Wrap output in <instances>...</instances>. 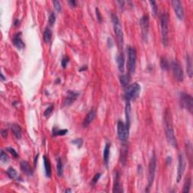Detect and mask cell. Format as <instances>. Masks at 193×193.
Returning <instances> with one entry per match:
<instances>
[{
  "label": "cell",
  "instance_id": "1",
  "mask_svg": "<svg viewBox=\"0 0 193 193\" xmlns=\"http://www.w3.org/2000/svg\"><path fill=\"white\" fill-rule=\"evenodd\" d=\"M164 130H165V135L168 143L173 146V148H177V141L176 139L174 130L173 127V121H172L171 112L169 108H167L164 115Z\"/></svg>",
  "mask_w": 193,
  "mask_h": 193
},
{
  "label": "cell",
  "instance_id": "2",
  "mask_svg": "<svg viewBox=\"0 0 193 193\" xmlns=\"http://www.w3.org/2000/svg\"><path fill=\"white\" fill-rule=\"evenodd\" d=\"M168 19L169 15L167 12H164L161 15V40L164 46L168 45Z\"/></svg>",
  "mask_w": 193,
  "mask_h": 193
},
{
  "label": "cell",
  "instance_id": "3",
  "mask_svg": "<svg viewBox=\"0 0 193 193\" xmlns=\"http://www.w3.org/2000/svg\"><path fill=\"white\" fill-rule=\"evenodd\" d=\"M140 85L137 82L128 85L125 93V97L127 102L134 100L136 98H138L140 93Z\"/></svg>",
  "mask_w": 193,
  "mask_h": 193
},
{
  "label": "cell",
  "instance_id": "4",
  "mask_svg": "<svg viewBox=\"0 0 193 193\" xmlns=\"http://www.w3.org/2000/svg\"><path fill=\"white\" fill-rule=\"evenodd\" d=\"M112 24H113V27H114V32L116 33V38H117L118 42L121 47L123 46V44H124V36H123V31L121 29V26L120 24V21H119V18H118L117 15L113 14L112 15Z\"/></svg>",
  "mask_w": 193,
  "mask_h": 193
},
{
  "label": "cell",
  "instance_id": "5",
  "mask_svg": "<svg viewBox=\"0 0 193 193\" xmlns=\"http://www.w3.org/2000/svg\"><path fill=\"white\" fill-rule=\"evenodd\" d=\"M128 70L131 73H134L136 69V60H137V52L134 48H128Z\"/></svg>",
  "mask_w": 193,
  "mask_h": 193
},
{
  "label": "cell",
  "instance_id": "6",
  "mask_svg": "<svg viewBox=\"0 0 193 193\" xmlns=\"http://www.w3.org/2000/svg\"><path fill=\"white\" fill-rule=\"evenodd\" d=\"M155 169H156V158H155V153L152 154V156L151 157L149 161V175H148V186H147V192L149 191V189H150L153 183L154 179H155Z\"/></svg>",
  "mask_w": 193,
  "mask_h": 193
},
{
  "label": "cell",
  "instance_id": "7",
  "mask_svg": "<svg viewBox=\"0 0 193 193\" xmlns=\"http://www.w3.org/2000/svg\"><path fill=\"white\" fill-rule=\"evenodd\" d=\"M180 105L183 108L186 109L191 113L192 112L193 99L191 95L186 94V93H180Z\"/></svg>",
  "mask_w": 193,
  "mask_h": 193
},
{
  "label": "cell",
  "instance_id": "8",
  "mask_svg": "<svg viewBox=\"0 0 193 193\" xmlns=\"http://www.w3.org/2000/svg\"><path fill=\"white\" fill-rule=\"evenodd\" d=\"M117 131L119 138L121 141H126L129 136V127L121 121H119L117 125Z\"/></svg>",
  "mask_w": 193,
  "mask_h": 193
},
{
  "label": "cell",
  "instance_id": "9",
  "mask_svg": "<svg viewBox=\"0 0 193 193\" xmlns=\"http://www.w3.org/2000/svg\"><path fill=\"white\" fill-rule=\"evenodd\" d=\"M171 67L172 72H173L175 79L178 81H182L184 75H183V71H182L180 64L177 60H173L171 64Z\"/></svg>",
  "mask_w": 193,
  "mask_h": 193
},
{
  "label": "cell",
  "instance_id": "10",
  "mask_svg": "<svg viewBox=\"0 0 193 193\" xmlns=\"http://www.w3.org/2000/svg\"><path fill=\"white\" fill-rule=\"evenodd\" d=\"M149 22L148 15H144L140 19V27L141 32H142V36L145 42L147 41L149 34Z\"/></svg>",
  "mask_w": 193,
  "mask_h": 193
},
{
  "label": "cell",
  "instance_id": "11",
  "mask_svg": "<svg viewBox=\"0 0 193 193\" xmlns=\"http://www.w3.org/2000/svg\"><path fill=\"white\" fill-rule=\"evenodd\" d=\"M185 168H186V161L182 154H180L178 158V166H177V182H180L182 179V175L184 173Z\"/></svg>",
  "mask_w": 193,
  "mask_h": 193
},
{
  "label": "cell",
  "instance_id": "12",
  "mask_svg": "<svg viewBox=\"0 0 193 193\" xmlns=\"http://www.w3.org/2000/svg\"><path fill=\"white\" fill-rule=\"evenodd\" d=\"M171 4L177 18L179 20H182L184 18V10H183L182 2L179 0H173L171 2Z\"/></svg>",
  "mask_w": 193,
  "mask_h": 193
},
{
  "label": "cell",
  "instance_id": "13",
  "mask_svg": "<svg viewBox=\"0 0 193 193\" xmlns=\"http://www.w3.org/2000/svg\"><path fill=\"white\" fill-rule=\"evenodd\" d=\"M78 95H79L78 93L74 92L72 91H69L68 92H67L65 100H64V106H67H67H70L76 100Z\"/></svg>",
  "mask_w": 193,
  "mask_h": 193
},
{
  "label": "cell",
  "instance_id": "14",
  "mask_svg": "<svg viewBox=\"0 0 193 193\" xmlns=\"http://www.w3.org/2000/svg\"><path fill=\"white\" fill-rule=\"evenodd\" d=\"M13 44L20 50L24 48L25 44H24V42H23V40L21 39V33H19L14 36V38H13Z\"/></svg>",
  "mask_w": 193,
  "mask_h": 193
},
{
  "label": "cell",
  "instance_id": "15",
  "mask_svg": "<svg viewBox=\"0 0 193 193\" xmlns=\"http://www.w3.org/2000/svg\"><path fill=\"white\" fill-rule=\"evenodd\" d=\"M95 116H96V111H95V110H94V109L91 110L90 112L87 114V116H86V117H85V119H84L83 126L85 127V128H86V127L88 126L92 122V121L94 119Z\"/></svg>",
  "mask_w": 193,
  "mask_h": 193
},
{
  "label": "cell",
  "instance_id": "16",
  "mask_svg": "<svg viewBox=\"0 0 193 193\" xmlns=\"http://www.w3.org/2000/svg\"><path fill=\"white\" fill-rule=\"evenodd\" d=\"M20 169L24 173L27 174L28 176L33 175V170L31 169V167L29 166V163L27 161H21L20 162Z\"/></svg>",
  "mask_w": 193,
  "mask_h": 193
},
{
  "label": "cell",
  "instance_id": "17",
  "mask_svg": "<svg viewBox=\"0 0 193 193\" xmlns=\"http://www.w3.org/2000/svg\"><path fill=\"white\" fill-rule=\"evenodd\" d=\"M11 131H12L13 134L16 137V139L20 140L22 137V130L20 128V125H18V124H13L11 125Z\"/></svg>",
  "mask_w": 193,
  "mask_h": 193
},
{
  "label": "cell",
  "instance_id": "18",
  "mask_svg": "<svg viewBox=\"0 0 193 193\" xmlns=\"http://www.w3.org/2000/svg\"><path fill=\"white\" fill-rule=\"evenodd\" d=\"M125 56L123 53L119 54V55L117 58V63H118V68L119 70L123 73L125 71Z\"/></svg>",
  "mask_w": 193,
  "mask_h": 193
},
{
  "label": "cell",
  "instance_id": "19",
  "mask_svg": "<svg viewBox=\"0 0 193 193\" xmlns=\"http://www.w3.org/2000/svg\"><path fill=\"white\" fill-rule=\"evenodd\" d=\"M186 70H187V74L189 75V76L190 78L192 77V58L189 54L186 55Z\"/></svg>",
  "mask_w": 193,
  "mask_h": 193
},
{
  "label": "cell",
  "instance_id": "20",
  "mask_svg": "<svg viewBox=\"0 0 193 193\" xmlns=\"http://www.w3.org/2000/svg\"><path fill=\"white\" fill-rule=\"evenodd\" d=\"M43 160L44 165H45V174H46L47 177H51V167L50 161L45 155L43 156Z\"/></svg>",
  "mask_w": 193,
  "mask_h": 193
},
{
  "label": "cell",
  "instance_id": "21",
  "mask_svg": "<svg viewBox=\"0 0 193 193\" xmlns=\"http://www.w3.org/2000/svg\"><path fill=\"white\" fill-rule=\"evenodd\" d=\"M110 153V143H107L103 150V161L106 165L108 164Z\"/></svg>",
  "mask_w": 193,
  "mask_h": 193
},
{
  "label": "cell",
  "instance_id": "22",
  "mask_svg": "<svg viewBox=\"0 0 193 193\" xmlns=\"http://www.w3.org/2000/svg\"><path fill=\"white\" fill-rule=\"evenodd\" d=\"M113 192H122V190H121V185H120V182H119V173H116V177H115V182H114Z\"/></svg>",
  "mask_w": 193,
  "mask_h": 193
},
{
  "label": "cell",
  "instance_id": "23",
  "mask_svg": "<svg viewBox=\"0 0 193 193\" xmlns=\"http://www.w3.org/2000/svg\"><path fill=\"white\" fill-rule=\"evenodd\" d=\"M51 37H52V31L50 28H46L43 33V39L45 43H48L51 39Z\"/></svg>",
  "mask_w": 193,
  "mask_h": 193
},
{
  "label": "cell",
  "instance_id": "24",
  "mask_svg": "<svg viewBox=\"0 0 193 193\" xmlns=\"http://www.w3.org/2000/svg\"><path fill=\"white\" fill-rule=\"evenodd\" d=\"M119 80H120V83L122 87H128L129 85L130 77L128 75H121L119 77Z\"/></svg>",
  "mask_w": 193,
  "mask_h": 193
},
{
  "label": "cell",
  "instance_id": "25",
  "mask_svg": "<svg viewBox=\"0 0 193 193\" xmlns=\"http://www.w3.org/2000/svg\"><path fill=\"white\" fill-rule=\"evenodd\" d=\"M131 105L130 102H127L126 107H125V115H126V125L129 127L130 125L131 119Z\"/></svg>",
  "mask_w": 193,
  "mask_h": 193
},
{
  "label": "cell",
  "instance_id": "26",
  "mask_svg": "<svg viewBox=\"0 0 193 193\" xmlns=\"http://www.w3.org/2000/svg\"><path fill=\"white\" fill-rule=\"evenodd\" d=\"M63 163H62V161L60 159V158H58L57 159V171H58V175L59 177H62L63 175Z\"/></svg>",
  "mask_w": 193,
  "mask_h": 193
},
{
  "label": "cell",
  "instance_id": "27",
  "mask_svg": "<svg viewBox=\"0 0 193 193\" xmlns=\"http://www.w3.org/2000/svg\"><path fill=\"white\" fill-rule=\"evenodd\" d=\"M190 187H191V179L187 178L186 181H185L184 186H183V189H182V192L188 193L190 190Z\"/></svg>",
  "mask_w": 193,
  "mask_h": 193
},
{
  "label": "cell",
  "instance_id": "28",
  "mask_svg": "<svg viewBox=\"0 0 193 193\" xmlns=\"http://www.w3.org/2000/svg\"><path fill=\"white\" fill-rule=\"evenodd\" d=\"M68 130L67 129H63V130H58L57 128H54L53 130V135L54 136H63L67 134Z\"/></svg>",
  "mask_w": 193,
  "mask_h": 193
},
{
  "label": "cell",
  "instance_id": "29",
  "mask_svg": "<svg viewBox=\"0 0 193 193\" xmlns=\"http://www.w3.org/2000/svg\"><path fill=\"white\" fill-rule=\"evenodd\" d=\"M6 173H7V175L8 176L9 178L15 179L17 177V172L13 168H9Z\"/></svg>",
  "mask_w": 193,
  "mask_h": 193
},
{
  "label": "cell",
  "instance_id": "30",
  "mask_svg": "<svg viewBox=\"0 0 193 193\" xmlns=\"http://www.w3.org/2000/svg\"><path fill=\"white\" fill-rule=\"evenodd\" d=\"M0 160H1V161H2V163H4V164L7 163L9 160L7 154H6L3 150L1 151V154H0Z\"/></svg>",
  "mask_w": 193,
  "mask_h": 193
},
{
  "label": "cell",
  "instance_id": "31",
  "mask_svg": "<svg viewBox=\"0 0 193 193\" xmlns=\"http://www.w3.org/2000/svg\"><path fill=\"white\" fill-rule=\"evenodd\" d=\"M160 65L161 69H168V62L167 60V59L165 58H161L160 61Z\"/></svg>",
  "mask_w": 193,
  "mask_h": 193
},
{
  "label": "cell",
  "instance_id": "32",
  "mask_svg": "<svg viewBox=\"0 0 193 193\" xmlns=\"http://www.w3.org/2000/svg\"><path fill=\"white\" fill-rule=\"evenodd\" d=\"M55 21H56V15H55L54 13H51L48 18V23L49 24H50V26L54 25Z\"/></svg>",
  "mask_w": 193,
  "mask_h": 193
},
{
  "label": "cell",
  "instance_id": "33",
  "mask_svg": "<svg viewBox=\"0 0 193 193\" xmlns=\"http://www.w3.org/2000/svg\"><path fill=\"white\" fill-rule=\"evenodd\" d=\"M53 109H54V107L51 105V106H50V107H48L47 109H46V110H45V112H44V116H45V117H48V116H50L51 114L52 113Z\"/></svg>",
  "mask_w": 193,
  "mask_h": 193
},
{
  "label": "cell",
  "instance_id": "34",
  "mask_svg": "<svg viewBox=\"0 0 193 193\" xmlns=\"http://www.w3.org/2000/svg\"><path fill=\"white\" fill-rule=\"evenodd\" d=\"M150 4L152 5V10H153L154 15H157L158 13V7L157 5H156V2L155 1H150Z\"/></svg>",
  "mask_w": 193,
  "mask_h": 193
},
{
  "label": "cell",
  "instance_id": "35",
  "mask_svg": "<svg viewBox=\"0 0 193 193\" xmlns=\"http://www.w3.org/2000/svg\"><path fill=\"white\" fill-rule=\"evenodd\" d=\"M53 3H54V8L56 9L57 11L60 12V11H61V6H60V3L58 1H54Z\"/></svg>",
  "mask_w": 193,
  "mask_h": 193
},
{
  "label": "cell",
  "instance_id": "36",
  "mask_svg": "<svg viewBox=\"0 0 193 193\" xmlns=\"http://www.w3.org/2000/svg\"><path fill=\"white\" fill-rule=\"evenodd\" d=\"M8 151L10 152V153L12 155L13 157L15 158H18V156H19V155H18V153L17 152V151H15V149L13 148H8Z\"/></svg>",
  "mask_w": 193,
  "mask_h": 193
},
{
  "label": "cell",
  "instance_id": "37",
  "mask_svg": "<svg viewBox=\"0 0 193 193\" xmlns=\"http://www.w3.org/2000/svg\"><path fill=\"white\" fill-rule=\"evenodd\" d=\"M72 143H74L75 145H76L78 147H81V145H82V143H83V140H82L81 139H76V140H75L72 141Z\"/></svg>",
  "mask_w": 193,
  "mask_h": 193
},
{
  "label": "cell",
  "instance_id": "38",
  "mask_svg": "<svg viewBox=\"0 0 193 193\" xmlns=\"http://www.w3.org/2000/svg\"><path fill=\"white\" fill-rule=\"evenodd\" d=\"M101 174L100 173H97V174H95V176L94 177V178H93L92 180V184L94 185L96 184L97 182H98V181L99 180Z\"/></svg>",
  "mask_w": 193,
  "mask_h": 193
},
{
  "label": "cell",
  "instance_id": "39",
  "mask_svg": "<svg viewBox=\"0 0 193 193\" xmlns=\"http://www.w3.org/2000/svg\"><path fill=\"white\" fill-rule=\"evenodd\" d=\"M68 62H69V58H67V57H65V58H63V60H62V61H61V64H62V67H63V68H65V67H67Z\"/></svg>",
  "mask_w": 193,
  "mask_h": 193
},
{
  "label": "cell",
  "instance_id": "40",
  "mask_svg": "<svg viewBox=\"0 0 193 193\" xmlns=\"http://www.w3.org/2000/svg\"><path fill=\"white\" fill-rule=\"evenodd\" d=\"M96 15H97V18H98V20H99V22H101V20H102V16H101L100 12L98 8H96Z\"/></svg>",
  "mask_w": 193,
  "mask_h": 193
},
{
  "label": "cell",
  "instance_id": "41",
  "mask_svg": "<svg viewBox=\"0 0 193 193\" xmlns=\"http://www.w3.org/2000/svg\"><path fill=\"white\" fill-rule=\"evenodd\" d=\"M69 4L70 5L71 7H76V2L74 0H71V1H69Z\"/></svg>",
  "mask_w": 193,
  "mask_h": 193
},
{
  "label": "cell",
  "instance_id": "42",
  "mask_svg": "<svg viewBox=\"0 0 193 193\" xmlns=\"http://www.w3.org/2000/svg\"><path fill=\"white\" fill-rule=\"evenodd\" d=\"M8 135V131L7 130H2V136L4 138H6Z\"/></svg>",
  "mask_w": 193,
  "mask_h": 193
},
{
  "label": "cell",
  "instance_id": "43",
  "mask_svg": "<svg viewBox=\"0 0 193 193\" xmlns=\"http://www.w3.org/2000/svg\"><path fill=\"white\" fill-rule=\"evenodd\" d=\"M107 41H108V45H109V44H110L109 46V48H111L112 46V45H113V42H112V39H111V38H108Z\"/></svg>",
  "mask_w": 193,
  "mask_h": 193
},
{
  "label": "cell",
  "instance_id": "44",
  "mask_svg": "<svg viewBox=\"0 0 193 193\" xmlns=\"http://www.w3.org/2000/svg\"><path fill=\"white\" fill-rule=\"evenodd\" d=\"M19 24H20V21H19V20H15V26H19Z\"/></svg>",
  "mask_w": 193,
  "mask_h": 193
},
{
  "label": "cell",
  "instance_id": "45",
  "mask_svg": "<svg viewBox=\"0 0 193 193\" xmlns=\"http://www.w3.org/2000/svg\"><path fill=\"white\" fill-rule=\"evenodd\" d=\"M1 76H2V81H4V80H5V77H4V76L2 73H1Z\"/></svg>",
  "mask_w": 193,
  "mask_h": 193
},
{
  "label": "cell",
  "instance_id": "46",
  "mask_svg": "<svg viewBox=\"0 0 193 193\" xmlns=\"http://www.w3.org/2000/svg\"><path fill=\"white\" fill-rule=\"evenodd\" d=\"M72 192V190L71 189H67L65 191V192Z\"/></svg>",
  "mask_w": 193,
  "mask_h": 193
}]
</instances>
